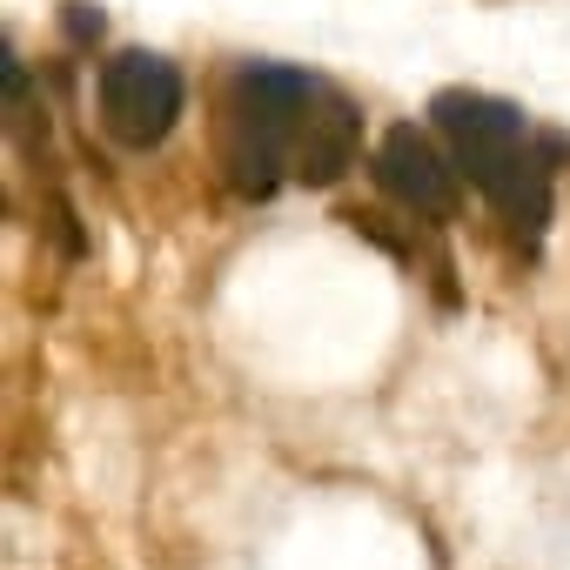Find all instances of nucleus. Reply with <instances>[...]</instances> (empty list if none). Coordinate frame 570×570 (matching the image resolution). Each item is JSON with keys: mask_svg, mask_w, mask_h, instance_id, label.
<instances>
[{"mask_svg": "<svg viewBox=\"0 0 570 570\" xmlns=\"http://www.w3.org/2000/svg\"><path fill=\"white\" fill-rule=\"evenodd\" d=\"M436 128L450 135L456 148V168L470 175V188L510 222L517 242L537 248L543 222H550V168L530 155V121L523 108L497 101V95H476V88H443L430 101Z\"/></svg>", "mask_w": 570, "mask_h": 570, "instance_id": "1", "label": "nucleus"}, {"mask_svg": "<svg viewBox=\"0 0 570 570\" xmlns=\"http://www.w3.org/2000/svg\"><path fill=\"white\" fill-rule=\"evenodd\" d=\"M323 101V81L303 68H275V61H248L228 81V135H222V161L228 181L242 195H275L282 181V155L289 135H303L309 108Z\"/></svg>", "mask_w": 570, "mask_h": 570, "instance_id": "2", "label": "nucleus"}, {"mask_svg": "<svg viewBox=\"0 0 570 570\" xmlns=\"http://www.w3.org/2000/svg\"><path fill=\"white\" fill-rule=\"evenodd\" d=\"M175 121H181V68L175 61H161L148 48L101 61V128L121 148H155V141H168Z\"/></svg>", "mask_w": 570, "mask_h": 570, "instance_id": "3", "label": "nucleus"}, {"mask_svg": "<svg viewBox=\"0 0 570 570\" xmlns=\"http://www.w3.org/2000/svg\"><path fill=\"white\" fill-rule=\"evenodd\" d=\"M376 181H383V195H396L403 208H416V215H430V222H450V215H456V175L443 168L436 141L416 135L410 121H396V128L376 141Z\"/></svg>", "mask_w": 570, "mask_h": 570, "instance_id": "4", "label": "nucleus"}, {"mask_svg": "<svg viewBox=\"0 0 570 570\" xmlns=\"http://www.w3.org/2000/svg\"><path fill=\"white\" fill-rule=\"evenodd\" d=\"M356 148H363V115H356V101L336 95V88H323V101L309 108V121H303V135H296V181H309V188L343 181L350 161H356Z\"/></svg>", "mask_w": 570, "mask_h": 570, "instance_id": "5", "label": "nucleus"}, {"mask_svg": "<svg viewBox=\"0 0 570 570\" xmlns=\"http://www.w3.org/2000/svg\"><path fill=\"white\" fill-rule=\"evenodd\" d=\"M61 28H68V41L88 48V41H101L108 21H101V8H88V0H68V8H61Z\"/></svg>", "mask_w": 570, "mask_h": 570, "instance_id": "6", "label": "nucleus"}]
</instances>
